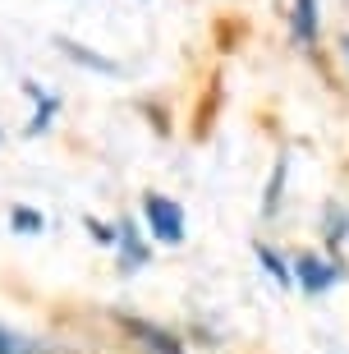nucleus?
Listing matches in <instances>:
<instances>
[{"mask_svg":"<svg viewBox=\"0 0 349 354\" xmlns=\"http://www.w3.org/2000/svg\"><path fill=\"white\" fill-rule=\"evenodd\" d=\"M340 276H345V267H340V263H326V258H317V253H303V258L294 263V281H299V290H303V295H326Z\"/></svg>","mask_w":349,"mask_h":354,"instance_id":"nucleus-2","label":"nucleus"},{"mask_svg":"<svg viewBox=\"0 0 349 354\" xmlns=\"http://www.w3.org/2000/svg\"><path fill=\"white\" fill-rule=\"evenodd\" d=\"M294 41L299 46L317 41V0H294Z\"/></svg>","mask_w":349,"mask_h":354,"instance_id":"nucleus-3","label":"nucleus"},{"mask_svg":"<svg viewBox=\"0 0 349 354\" xmlns=\"http://www.w3.org/2000/svg\"><path fill=\"white\" fill-rule=\"evenodd\" d=\"M133 336H142V345H147V350H152V354H184L175 336H166V331L147 327V322H133Z\"/></svg>","mask_w":349,"mask_h":354,"instance_id":"nucleus-4","label":"nucleus"},{"mask_svg":"<svg viewBox=\"0 0 349 354\" xmlns=\"http://www.w3.org/2000/svg\"><path fill=\"white\" fill-rule=\"evenodd\" d=\"M124 235H120V249H124V272H138L147 263V249H142V239L133 235V225H120Z\"/></svg>","mask_w":349,"mask_h":354,"instance_id":"nucleus-7","label":"nucleus"},{"mask_svg":"<svg viewBox=\"0 0 349 354\" xmlns=\"http://www.w3.org/2000/svg\"><path fill=\"white\" fill-rule=\"evenodd\" d=\"M258 263L267 267V276H272L276 286H290V281H294V267L285 263L281 253H272V249H267V244H258Z\"/></svg>","mask_w":349,"mask_h":354,"instance_id":"nucleus-6","label":"nucleus"},{"mask_svg":"<svg viewBox=\"0 0 349 354\" xmlns=\"http://www.w3.org/2000/svg\"><path fill=\"white\" fill-rule=\"evenodd\" d=\"M88 230H92L97 244H120V230H111V225H102V221H88Z\"/></svg>","mask_w":349,"mask_h":354,"instance_id":"nucleus-12","label":"nucleus"},{"mask_svg":"<svg viewBox=\"0 0 349 354\" xmlns=\"http://www.w3.org/2000/svg\"><path fill=\"white\" fill-rule=\"evenodd\" d=\"M0 354H37L28 341H19V336H10V331H0Z\"/></svg>","mask_w":349,"mask_h":354,"instance_id":"nucleus-11","label":"nucleus"},{"mask_svg":"<svg viewBox=\"0 0 349 354\" xmlns=\"http://www.w3.org/2000/svg\"><path fill=\"white\" fill-rule=\"evenodd\" d=\"M23 92H28V97H37V115H32V133H41L46 124H51V115H55V106H60V102H55V97H46V92H41L37 83H23Z\"/></svg>","mask_w":349,"mask_h":354,"instance_id":"nucleus-8","label":"nucleus"},{"mask_svg":"<svg viewBox=\"0 0 349 354\" xmlns=\"http://www.w3.org/2000/svg\"><path fill=\"white\" fill-rule=\"evenodd\" d=\"M60 51H65L69 60H78V65H88V69H102V74H120V65H115V60H106V55H92V51H83L78 41H60Z\"/></svg>","mask_w":349,"mask_h":354,"instance_id":"nucleus-5","label":"nucleus"},{"mask_svg":"<svg viewBox=\"0 0 349 354\" xmlns=\"http://www.w3.org/2000/svg\"><path fill=\"white\" fill-rule=\"evenodd\" d=\"M142 212H147V230H152L161 244H184V207L180 203H170V198H161V194H147Z\"/></svg>","mask_w":349,"mask_h":354,"instance_id":"nucleus-1","label":"nucleus"},{"mask_svg":"<svg viewBox=\"0 0 349 354\" xmlns=\"http://www.w3.org/2000/svg\"><path fill=\"white\" fill-rule=\"evenodd\" d=\"M345 55H349V37H345Z\"/></svg>","mask_w":349,"mask_h":354,"instance_id":"nucleus-13","label":"nucleus"},{"mask_svg":"<svg viewBox=\"0 0 349 354\" xmlns=\"http://www.w3.org/2000/svg\"><path fill=\"white\" fill-rule=\"evenodd\" d=\"M285 171H290V157H281V161H276V171H272L267 198H262V212H267V216H276V207H281V194H285Z\"/></svg>","mask_w":349,"mask_h":354,"instance_id":"nucleus-9","label":"nucleus"},{"mask_svg":"<svg viewBox=\"0 0 349 354\" xmlns=\"http://www.w3.org/2000/svg\"><path fill=\"white\" fill-rule=\"evenodd\" d=\"M10 225L19 230V235H37L41 225H46V216H41L37 207H14L10 212Z\"/></svg>","mask_w":349,"mask_h":354,"instance_id":"nucleus-10","label":"nucleus"}]
</instances>
